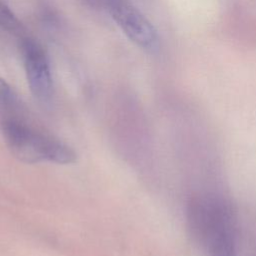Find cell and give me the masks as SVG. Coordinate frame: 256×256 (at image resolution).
<instances>
[{
	"mask_svg": "<svg viewBox=\"0 0 256 256\" xmlns=\"http://www.w3.org/2000/svg\"><path fill=\"white\" fill-rule=\"evenodd\" d=\"M21 54L27 82L33 96L41 103H48L53 96V80L48 56L34 39L21 41Z\"/></svg>",
	"mask_w": 256,
	"mask_h": 256,
	"instance_id": "277c9868",
	"label": "cell"
},
{
	"mask_svg": "<svg viewBox=\"0 0 256 256\" xmlns=\"http://www.w3.org/2000/svg\"><path fill=\"white\" fill-rule=\"evenodd\" d=\"M109 11L124 34L138 47L151 53L159 49L157 30L136 7L125 0H112Z\"/></svg>",
	"mask_w": 256,
	"mask_h": 256,
	"instance_id": "3957f363",
	"label": "cell"
},
{
	"mask_svg": "<svg viewBox=\"0 0 256 256\" xmlns=\"http://www.w3.org/2000/svg\"><path fill=\"white\" fill-rule=\"evenodd\" d=\"M190 221L209 256H238L233 213L225 201L215 195L191 201Z\"/></svg>",
	"mask_w": 256,
	"mask_h": 256,
	"instance_id": "7a4b0ae2",
	"label": "cell"
},
{
	"mask_svg": "<svg viewBox=\"0 0 256 256\" xmlns=\"http://www.w3.org/2000/svg\"><path fill=\"white\" fill-rule=\"evenodd\" d=\"M0 132L11 153L26 163L70 164L71 147L37 123L13 88L0 78Z\"/></svg>",
	"mask_w": 256,
	"mask_h": 256,
	"instance_id": "6da1fadb",
	"label": "cell"
},
{
	"mask_svg": "<svg viewBox=\"0 0 256 256\" xmlns=\"http://www.w3.org/2000/svg\"><path fill=\"white\" fill-rule=\"evenodd\" d=\"M0 27L15 34L21 31V23L2 0H0Z\"/></svg>",
	"mask_w": 256,
	"mask_h": 256,
	"instance_id": "5b68a950",
	"label": "cell"
}]
</instances>
